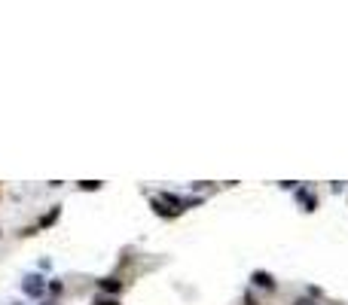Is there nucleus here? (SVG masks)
<instances>
[{
    "label": "nucleus",
    "instance_id": "nucleus-5",
    "mask_svg": "<svg viewBox=\"0 0 348 305\" xmlns=\"http://www.w3.org/2000/svg\"><path fill=\"white\" fill-rule=\"evenodd\" d=\"M58 214H61V208H52V211H49V214H46V217H43V223H40V226H52V223H55V217H58Z\"/></svg>",
    "mask_w": 348,
    "mask_h": 305
},
{
    "label": "nucleus",
    "instance_id": "nucleus-1",
    "mask_svg": "<svg viewBox=\"0 0 348 305\" xmlns=\"http://www.w3.org/2000/svg\"><path fill=\"white\" fill-rule=\"evenodd\" d=\"M43 287H46V284H43V278H40V275H28V278L22 281V290H25L28 296H40V293H43Z\"/></svg>",
    "mask_w": 348,
    "mask_h": 305
},
{
    "label": "nucleus",
    "instance_id": "nucleus-6",
    "mask_svg": "<svg viewBox=\"0 0 348 305\" xmlns=\"http://www.w3.org/2000/svg\"><path fill=\"white\" fill-rule=\"evenodd\" d=\"M80 189H101V180H83Z\"/></svg>",
    "mask_w": 348,
    "mask_h": 305
},
{
    "label": "nucleus",
    "instance_id": "nucleus-7",
    "mask_svg": "<svg viewBox=\"0 0 348 305\" xmlns=\"http://www.w3.org/2000/svg\"><path fill=\"white\" fill-rule=\"evenodd\" d=\"M293 305H312V302H308V299H296Z\"/></svg>",
    "mask_w": 348,
    "mask_h": 305
},
{
    "label": "nucleus",
    "instance_id": "nucleus-4",
    "mask_svg": "<svg viewBox=\"0 0 348 305\" xmlns=\"http://www.w3.org/2000/svg\"><path fill=\"white\" fill-rule=\"evenodd\" d=\"M101 290H110V293H120V281H113V278H104V281H101Z\"/></svg>",
    "mask_w": 348,
    "mask_h": 305
},
{
    "label": "nucleus",
    "instance_id": "nucleus-2",
    "mask_svg": "<svg viewBox=\"0 0 348 305\" xmlns=\"http://www.w3.org/2000/svg\"><path fill=\"white\" fill-rule=\"evenodd\" d=\"M254 284H260V287H266V290H275V281H272V275H269V272H254Z\"/></svg>",
    "mask_w": 348,
    "mask_h": 305
},
{
    "label": "nucleus",
    "instance_id": "nucleus-3",
    "mask_svg": "<svg viewBox=\"0 0 348 305\" xmlns=\"http://www.w3.org/2000/svg\"><path fill=\"white\" fill-rule=\"evenodd\" d=\"M296 196H299V202L305 205V211H315V199H312V196H308V193H302V189H299V193H296Z\"/></svg>",
    "mask_w": 348,
    "mask_h": 305
}]
</instances>
